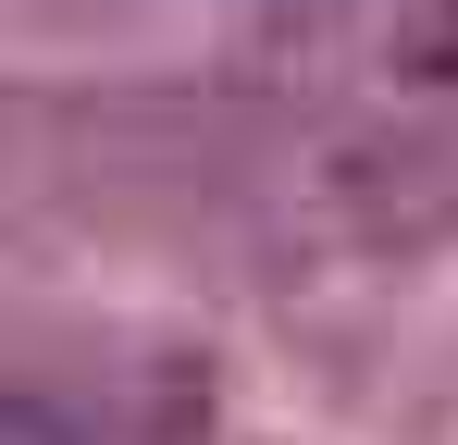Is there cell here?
<instances>
[{
  "label": "cell",
  "instance_id": "cell-1",
  "mask_svg": "<svg viewBox=\"0 0 458 445\" xmlns=\"http://www.w3.org/2000/svg\"><path fill=\"white\" fill-rule=\"evenodd\" d=\"M0 445H75L63 421H38V408H0Z\"/></svg>",
  "mask_w": 458,
  "mask_h": 445
}]
</instances>
